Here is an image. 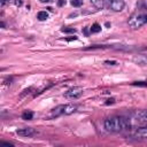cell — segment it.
Listing matches in <instances>:
<instances>
[{"instance_id":"1","label":"cell","mask_w":147,"mask_h":147,"mask_svg":"<svg viewBox=\"0 0 147 147\" xmlns=\"http://www.w3.org/2000/svg\"><path fill=\"white\" fill-rule=\"evenodd\" d=\"M103 125L106 131L108 132H122L131 127V122L129 118H125L122 116H114V117L107 118Z\"/></svg>"},{"instance_id":"2","label":"cell","mask_w":147,"mask_h":147,"mask_svg":"<svg viewBox=\"0 0 147 147\" xmlns=\"http://www.w3.org/2000/svg\"><path fill=\"white\" fill-rule=\"evenodd\" d=\"M77 108H78V106L74 105V103L60 105L51 111V116L52 117H57V116H61V115H71L77 110Z\"/></svg>"},{"instance_id":"3","label":"cell","mask_w":147,"mask_h":147,"mask_svg":"<svg viewBox=\"0 0 147 147\" xmlns=\"http://www.w3.org/2000/svg\"><path fill=\"white\" fill-rule=\"evenodd\" d=\"M145 24H147V14H136L129 20V25L132 29H139Z\"/></svg>"},{"instance_id":"4","label":"cell","mask_w":147,"mask_h":147,"mask_svg":"<svg viewBox=\"0 0 147 147\" xmlns=\"http://www.w3.org/2000/svg\"><path fill=\"white\" fill-rule=\"evenodd\" d=\"M83 88L79 87V86H75V87H71L69 88L65 93H64V96L69 100H75V99H78L83 95Z\"/></svg>"},{"instance_id":"5","label":"cell","mask_w":147,"mask_h":147,"mask_svg":"<svg viewBox=\"0 0 147 147\" xmlns=\"http://www.w3.org/2000/svg\"><path fill=\"white\" fill-rule=\"evenodd\" d=\"M131 119L138 123H147V109L136 110L131 114Z\"/></svg>"},{"instance_id":"6","label":"cell","mask_w":147,"mask_h":147,"mask_svg":"<svg viewBox=\"0 0 147 147\" xmlns=\"http://www.w3.org/2000/svg\"><path fill=\"white\" fill-rule=\"evenodd\" d=\"M125 7V2L123 0H109L108 8L113 11H122Z\"/></svg>"},{"instance_id":"7","label":"cell","mask_w":147,"mask_h":147,"mask_svg":"<svg viewBox=\"0 0 147 147\" xmlns=\"http://www.w3.org/2000/svg\"><path fill=\"white\" fill-rule=\"evenodd\" d=\"M132 137L134 139H147V126L138 127L137 130H134Z\"/></svg>"},{"instance_id":"8","label":"cell","mask_w":147,"mask_h":147,"mask_svg":"<svg viewBox=\"0 0 147 147\" xmlns=\"http://www.w3.org/2000/svg\"><path fill=\"white\" fill-rule=\"evenodd\" d=\"M16 133L21 137H32L36 134V130L32 127H23V129H18Z\"/></svg>"},{"instance_id":"9","label":"cell","mask_w":147,"mask_h":147,"mask_svg":"<svg viewBox=\"0 0 147 147\" xmlns=\"http://www.w3.org/2000/svg\"><path fill=\"white\" fill-rule=\"evenodd\" d=\"M133 61L139 64V65H147V56L146 55H141V56H136L133 59Z\"/></svg>"},{"instance_id":"10","label":"cell","mask_w":147,"mask_h":147,"mask_svg":"<svg viewBox=\"0 0 147 147\" xmlns=\"http://www.w3.org/2000/svg\"><path fill=\"white\" fill-rule=\"evenodd\" d=\"M32 117H33V113L31 110H25L22 114V118L25 121H30V119H32Z\"/></svg>"},{"instance_id":"11","label":"cell","mask_w":147,"mask_h":147,"mask_svg":"<svg viewBox=\"0 0 147 147\" xmlns=\"http://www.w3.org/2000/svg\"><path fill=\"white\" fill-rule=\"evenodd\" d=\"M103 2L105 0H91V3L96 8V9H101L103 7Z\"/></svg>"},{"instance_id":"12","label":"cell","mask_w":147,"mask_h":147,"mask_svg":"<svg viewBox=\"0 0 147 147\" xmlns=\"http://www.w3.org/2000/svg\"><path fill=\"white\" fill-rule=\"evenodd\" d=\"M90 31H91L92 33H98V32L101 31V25L98 24V23H94V24L90 28Z\"/></svg>"},{"instance_id":"13","label":"cell","mask_w":147,"mask_h":147,"mask_svg":"<svg viewBox=\"0 0 147 147\" xmlns=\"http://www.w3.org/2000/svg\"><path fill=\"white\" fill-rule=\"evenodd\" d=\"M37 18H38L39 21H45V20L48 18V14H47L46 11H39L38 15H37Z\"/></svg>"},{"instance_id":"14","label":"cell","mask_w":147,"mask_h":147,"mask_svg":"<svg viewBox=\"0 0 147 147\" xmlns=\"http://www.w3.org/2000/svg\"><path fill=\"white\" fill-rule=\"evenodd\" d=\"M61 31L64 32V33H75L76 29H74V28H62Z\"/></svg>"},{"instance_id":"15","label":"cell","mask_w":147,"mask_h":147,"mask_svg":"<svg viewBox=\"0 0 147 147\" xmlns=\"http://www.w3.org/2000/svg\"><path fill=\"white\" fill-rule=\"evenodd\" d=\"M138 7L140 9H147V0H140L138 3Z\"/></svg>"},{"instance_id":"16","label":"cell","mask_w":147,"mask_h":147,"mask_svg":"<svg viewBox=\"0 0 147 147\" xmlns=\"http://www.w3.org/2000/svg\"><path fill=\"white\" fill-rule=\"evenodd\" d=\"M70 3H71L74 7H80L82 3H83V1H82V0H71Z\"/></svg>"},{"instance_id":"17","label":"cell","mask_w":147,"mask_h":147,"mask_svg":"<svg viewBox=\"0 0 147 147\" xmlns=\"http://www.w3.org/2000/svg\"><path fill=\"white\" fill-rule=\"evenodd\" d=\"M133 86H147V82H133Z\"/></svg>"},{"instance_id":"18","label":"cell","mask_w":147,"mask_h":147,"mask_svg":"<svg viewBox=\"0 0 147 147\" xmlns=\"http://www.w3.org/2000/svg\"><path fill=\"white\" fill-rule=\"evenodd\" d=\"M65 5V0H57V6H64Z\"/></svg>"},{"instance_id":"19","label":"cell","mask_w":147,"mask_h":147,"mask_svg":"<svg viewBox=\"0 0 147 147\" xmlns=\"http://www.w3.org/2000/svg\"><path fill=\"white\" fill-rule=\"evenodd\" d=\"M114 102H115V99H108L106 101V105H113Z\"/></svg>"},{"instance_id":"20","label":"cell","mask_w":147,"mask_h":147,"mask_svg":"<svg viewBox=\"0 0 147 147\" xmlns=\"http://www.w3.org/2000/svg\"><path fill=\"white\" fill-rule=\"evenodd\" d=\"M0 145H1V146H7V147H11V146H13V145L9 144V142H1Z\"/></svg>"},{"instance_id":"21","label":"cell","mask_w":147,"mask_h":147,"mask_svg":"<svg viewBox=\"0 0 147 147\" xmlns=\"http://www.w3.org/2000/svg\"><path fill=\"white\" fill-rule=\"evenodd\" d=\"M105 63H106V64H111V65H114V64H116V62H115V61H106Z\"/></svg>"},{"instance_id":"22","label":"cell","mask_w":147,"mask_h":147,"mask_svg":"<svg viewBox=\"0 0 147 147\" xmlns=\"http://www.w3.org/2000/svg\"><path fill=\"white\" fill-rule=\"evenodd\" d=\"M15 5H16V6H21V5H22V0H17V1H15Z\"/></svg>"},{"instance_id":"23","label":"cell","mask_w":147,"mask_h":147,"mask_svg":"<svg viewBox=\"0 0 147 147\" xmlns=\"http://www.w3.org/2000/svg\"><path fill=\"white\" fill-rule=\"evenodd\" d=\"M40 2H42V3H48V2H52V0H39Z\"/></svg>"},{"instance_id":"24","label":"cell","mask_w":147,"mask_h":147,"mask_svg":"<svg viewBox=\"0 0 147 147\" xmlns=\"http://www.w3.org/2000/svg\"><path fill=\"white\" fill-rule=\"evenodd\" d=\"M0 1H1V3H2V5H3V3H6V2H7V1H8V0H0Z\"/></svg>"}]
</instances>
